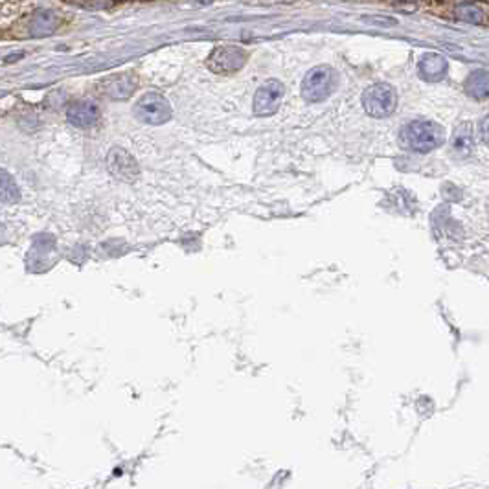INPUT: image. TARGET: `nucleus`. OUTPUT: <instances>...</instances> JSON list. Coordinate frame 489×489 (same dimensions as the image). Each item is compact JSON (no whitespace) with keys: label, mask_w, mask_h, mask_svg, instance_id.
I'll use <instances>...</instances> for the list:
<instances>
[{"label":"nucleus","mask_w":489,"mask_h":489,"mask_svg":"<svg viewBox=\"0 0 489 489\" xmlns=\"http://www.w3.org/2000/svg\"><path fill=\"white\" fill-rule=\"evenodd\" d=\"M473 146H475V142H473V131H471V125L464 124L462 127L456 129V133L455 136H452V142H451V149L456 157H462V158L469 157L471 151H473Z\"/></svg>","instance_id":"nucleus-12"},{"label":"nucleus","mask_w":489,"mask_h":489,"mask_svg":"<svg viewBox=\"0 0 489 489\" xmlns=\"http://www.w3.org/2000/svg\"><path fill=\"white\" fill-rule=\"evenodd\" d=\"M20 199V190L8 171L0 170V203L11 205Z\"/></svg>","instance_id":"nucleus-14"},{"label":"nucleus","mask_w":489,"mask_h":489,"mask_svg":"<svg viewBox=\"0 0 489 489\" xmlns=\"http://www.w3.org/2000/svg\"><path fill=\"white\" fill-rule=\"evenodd\" d=\"M57 15L53 11H39L32 20V35H50L57 28Z\"/></svg>","instance_id":"nucleus-13"},{"label":"nucleus","mask_w":489,"mask_h":489,"mask_svg":"<svg viewBox=\"0 0 489 489\" xmlns=\"http://www.w3.org/2000/svg\"><path fill=\"white\" fill-rule=\"evenodd\" d=\"M466 92L475 100L489 98V70L473 72L466 81Z\"/></svg>","instance_id":"nucleus-11"},{"label":"nucleus","mask_w":489,"mask_h":489,"mask_svg":"<svg viewBox=\"0 0 489 489\" xmlns=\"http://www.w3.org/2000/svg\"><path fill=\"white\" fill-rule=\"evenodd\" d=\"M362 105L364 110L374 118H386L394 113L398 107V94L394 87L386 83H376L368 87L362 94Z\"/></svg>","instance_id":"nucleus-2"},{"label":"nucleus","mask_w":489,"mask_h":489,"mask_svg":"<svg viewBox=\"0 0 489 489\" xmlns=\"http://www.w3.org/2000/svg\"><path fill=\"white\" fill-rule=\"evenodd\" d=\"M447 61L440 53H427L419 61V76L427 81H438L445 76Z\"/></svg>","instance_id":"nucleus-10"},{"label":"nucleus","mask_w":489,"mask_h":489,"mask_svg":"<svg viewBox=\"0 0 489 489\" xmlns=\"http://www.w3.org/2000/svg\"><path fill=\"white\" fill-rule=\"evenodd\" d=\"M247 63V52L239 46H217L210 53L206 67L215 74H232Z\"/></svg>","instance_id":"nucleus-5"},{"label":"nucleus","mask_w":489,"mask_h":489,"mask_svg":"<svg viewBox=\"0 0 489 489\" xmlns=\"http://www.w3.org/2000/svg\"><path fill=\"white\" fill-rule=\"evenodd\" d=\"M333 70L329 67H315L305 74L302 81V96L311 103L326 100L333 89Z\"/></svg>","instance_id":"nucleus-4"},{"label":"nucleus","mask_w":489,"mask_h":489,"mask_svg":"<svg viewBox=\"0 0 489 489\" xmlns=\"http://www.w3.org/2000/svg\"><path fill=\"white\" fill-rule=\"evenodd\" d=\"M456 13H458V17H460L462 20H466V23H482V17H484V13H482V10H480L478 6L475 4H462L456 8Z\"/></svg>","instance_id":"nucleus-15"},{"label":"nucleus","mask_w":489,"mask_h":489,"mask_svg":"<svg viewBox=\"0 0 489 489\" xmlns=\"http://www.w3.org/2000/svg\"><path fill=\"white\" fill-rule=\"evenodd\" d=\"M134 114L144 124L160 125L166 124L171 118V105L170 101L158 92H148L144 94L134 105Z\"/></svg>","instance_id":"nucleus-3"},{"label":"nucleus","mask_w":489,"mask_h":489,"mask_svg":"<svg viewBox=\"0 0 489 489\" xmlns=\"http://www.w3.org/2000/svg\"><path fill=\"white\" fill-rule=\"evenodd\" d=\"M107 167H109L110 175L125 182H134L138 179V173H140L134 158L122 148L110 149L109 157H107Z\"/></svg>","instance_id":"nucleus-7"},{"label":"nucleus","mask_w":489,"mask_h":489,"mask_svg":"<svg viewBox=\"0 0 489 489\" xmlns=\"http://www.w3.org/2000/svg\"><path fill=\"white\" fill-rule=\"evenodd\" d=\"M407 148L418 153H428L443 142V129L428 120H414L401 131Z\"/></svg>","instance_id":"nucleus-1"},{"label":"nucleus","mask_w":489,"mask_h":489,"mask_svg":"<svg viewBox=\"0 0 489 489\" xmlns=\"http://www.w3.org/2000/svg\"><path fill=\"white\" fill-rule=\"evenodd\" d=\"M136 89V80L129 74H120V76L107 77L101 85V91L113 98V100H125L133 94Z\"/></svg>","instance_id":"nucleus-9"},{"label":"nucleus","mask_w":489,"mask_h":489,"mask_svg":"<svg viewBox=\"0 0 489 489\" xmlns=\"http://www.w3.org/2000/svg\"><path fill=\"white\" fill-rule=\"evenodd\" d=\"M101 113L100 107L91 100H81L72 103L67 110V118L72 125L76 127H92V125L98 124Z\"/></svg>","instance_id":"nucleus-8"},{"label":"nucleus","mask_w":489,"mask_h":489,"mask_svg":"<svg viewBox=\"0 0 489 489\" xmlns=\"http://www.w3.org/2000/svg\"><path fill=\"white\" fill-rule=\"evenodd\" d=\"M480 134H482V138H484V142L489 144V116L488 118H484V122L480 124Z\"/></svg>","instance_id":"nucleus-16"},{"label":"nucleus","mask_w":489,"mask_h":489,"mask_svg":"<svg viewBox=\"0 0 489 489\" xmlns=\"http://www.w3.org/2000/svg\"><path fill=\"white\" fill-rule=\"evenodd\" d=\"M284 85L278 80L265 81L254 94V114L256 116H271L280 109L284 100Z\"/></svg>","instance_id":"nucleus-6"}]
</instances>
